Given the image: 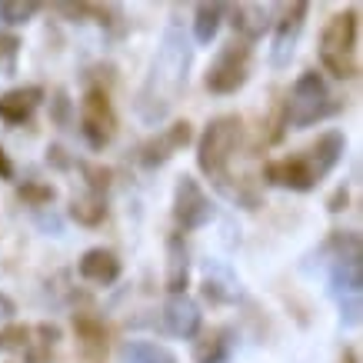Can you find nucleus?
I'll return each instance as SVG.
<instances>
[{"instance_id":"obj_35","label":"nucleus","mask_w":363,"mask_h":363,"mask_svg":"<svg viewBox=\"0 0 363 363\" xmlns=\"http://www.w3.org/2000/svg\"><path fill=\"white\" fill-rule=\"evenodd\" d=\"M11 313H13V300H7L0 294V317H11Z\"/></svg>"},{"instance_id":"obj_20","label":"nucleus","mask_w":363,"mask_h":363,"mask_svg":"<svg viewBox=\"0 0 363 363\" xmlns=\"http://www.w3.org/2000/svg\"><path fill=\"white\" fill-rule=\"evenodd\" d=\"M137 154H140V164L143 167H150V170H154V167L167 164V160L174 157V147L167 143L164 133H157V137H150V140L140 143V150H137Z\"/></svg>"},{"instance_id":"obj_25","label":"nucleus","mask_w":363,"mask_h":363,"mask_svg":"<svg viewBox=\"0 0 363 363\" xmlns=\"http://www.w3.org/2000/svg\"><path fill=\"white\" fill-rule=\"evenodd\" d=\"M80 170H84V177H87L90 194H94V197H104V190L111 187V180H113V170H111V167H104V164H84Z\"/></svg>"},{"instance_id":"obj_21","label":"nucleus","mask_w":363,"mask_h":363,"mask_svg":"<svg viewBox=\"0 0 363 363\" xmlns=\"http://www.w3.org/2000/svg\"><path fill=\"white\" fill-rule=\"evenodd\" d=\"M333 284L343 286V290H350V294H357V290L363 286L360 260H340V267H337V274H333Z\"/></svg>"},{"instance_id":"obj_18","label":"nucleus","mask_w":363,"mask_h":363,"mask_svg":"<svg viewBox=\"0 0 363 363\" xmlns=\"http://www.w3.org/2000/svg\"><path fill=\"white\" fill-rule=\"evenodd\" d=\"M70 217L77 223H84V227H97V223H104V217H107V203H104V197H80L70 203Z\"/></svg>"},{"instance_id":"obj_15","label":"nucleus","mask_w":363,"mask_h":363,"mask_svg":"<svg viewBox=\"0 0 363 363\" xmlns=\"http://www.w3.org/2000/svg\"><path fill=\"white\" fill-rule=\"evenodd\" d=\"M227 357H230V330L227 327L207 330L194 347V363H223Z\"/></svg>"},{"instance_id":"obj_8","label":"nucleus","mask_w":363,"mask_h":363,"mask_svg":"<svg viewBox=\"0 0 363 363\" xmlns=\"http://www.w3.org/2000/svg\"><path fill=\"white\" fill-rule=\"evenodd\" d=\"M160 320H164L167 333L190 340V337H197V330H200V307L187 297V294H184V297H170L164 313H160Z\"/></svg>"},{"instance_id":"obj_34","label":"nucleus","mask_w":363,"mask_h":363,"mask_svg":"<svg viewBox=\"0 0 363 363\" xmlns=\"http://www.w3.org/2000/svg\"><path fill=\"white\" fill-rule=\"evenodd\" d=\"M13 177V164L7 160V154H4V147H0V180H11Z\"/></svg>"},{"instance_id":"obj_26","label":"nucleus","mask_w":363,"mask_h":363,"mask_svg":"<svg viewBox=\"0 0 363 363\" xmlns=\"http://www.w3.org/2000/svg\"><path fill=\"white\" fill-rule=\"evenodd\" d=\"M27 347H30V327L11 323L0 330V350H27Z\"/></svg>"},{"instance_id":"obj_24","label":"nucleus","mask_w":363,"mask_h":363,"mask_svg":"<svg viewBox=\"0 0 363 363\" xmlns=\"http://www.w3.org/2000/svg\"><path fill=\"white\" fill-rule=\"evenodd\" d=\"M284 133H286V104L284 100H277L270 121L264 123V143H280L284 140Z\"/></svg>"},{"instance_id":"obj_13","label":"nucleus","mask_w":363,"mask_h":363,"mask_svg":"<svg viewBox=\"0 0 363 363\" xmlns=\"http://www.w3.org/2000/svg\"><path fill=\"white\" fill-rule=\"evenodd\" d=\"M167 290L174 294V297H184V290H187V243L180 233H170L167 237Z\"/></svg>"},{"instance_id":"obj_11","label":"nucleus","mask_w":363,"mask_h":363,"mask_svg":"<svg viewBox=\"0 0 363 363\" xmlns=\"http://www.w3.org/2000/svg\"><path fill=\"white\" fill-rule=\"evenodd\" d=\"M80 277L90 280V284H100V286H111L117 277H121V260H117V253L107 250V247H94L80 257L77 264Z\"/></svg>"},{"instance_id":"obj_14","label":"nucleus","mask_w":363,"mask_h":363,"mask_svg":"<svg viewBox=\"0 0 363 363\" xmlns=\"http://www.w3.org/2000/svg\"><path fill=\"white\" fill-rule=\"evenodd\" d=\"M233 30L240 33V40H257L260 33L270 27V13H267V7H257V4H237L233 7Z\"/></svg>"},{"instance_id":"obj_7","label":"nucleus","mask_w":363,"mask_h":363,"mask_svg":"<svg viewBox=\"0 0 363 363\" xmlns=\"http://www.w3.org/2000/svg\"><path fill=\"white\" fill-rule=\"evenodd\" d=\"M264 177L267 184H277V187H286V190H313L317 187V177L310 174V167L303 157H284V160H270L264 167Z\"/></svg>"},{"instance_id":"obj_9","label":"nucleus","mask_w":363,"mask_h":363,"mask_svg":"<svg viewBox=\"0 0 363 363\" xmlns=\"http://www.w3.org/2000/svg\"><path fill=\"white\" fill-rule=\"evenodd\" d=\"M310 157H303L310 167V174L317 177V184L323 180V177L330 174L333 167L340 164V157H343V133L340 130H327L323 137H317V143L307 150Z\"/></svg>"},{"instance_id":"obj_23","label":"nucleus","mask_w":363,"mask_h":363,"mask_svg":"<svg viewBox=\"0 0 363 363\" xmlns=\"http://www.w3.org/2000/svg\"><path fill=\"white\" fill-rule=\"evenodd\" d=\"M17 197L27 200L30 207H47V203H54L57 190L50 187V184H21V187H17Z\"/></svg>"},{"instance_id":"obj_10","label":"nucleus","mask_w":363,"mask_h":363,"mask_svg":"<svg viewBox=\"0 0 363 363\" xmlns=\"http://www.w3.org/2000/svg\"><path fill=\"white\" fill-rule=\"evenodd\" d=\"M74 333H77L80 347H84L87 363L107 360V327H104V320L90 317V313H74Z\"/></svg>"},{"instance_id":"obj_12","label":"nucleus","mask_w":363,"mask_h":363,"mask_svg":"<svg viewBox=\"0 0 363 363\" xmlns=\"http://www.w3.org/2000/svg\"><path fill=\"white\" fill-rule=\"evenodd\" d=\"M44 100V90L40 87H17V90H7L0 97V121L7 123H27L30 121L33 107Z\"/></svg>"},{"instance_id":"obj_4","label":"nucleus","mask_w":363,"mask_h":363,"mask_svg":"<svg viewBox=\"0 0 363 363\" xmlns=\"http://www.w3.org/2000/svg\"><path fill=\"white\" fill-rule=\"evenodd\" d=\"M247 74H250V44L233 37L217 54V60L210 64L207 90L210 94H237L247 84Z\"/></svg>"},{"instance_id":"obj_30","label":"nucleus","mask_w":363,"mask_h":363,"mask_svg":"<svg viewBox=\"0 0 363 363\" xmlns=\"http://www.w3.org/2000/svg\"><path fill=\"white\" fill-rule=\"evenodd\" d=\"M347 203H350V190L337 187L330 194V200H327V210H330V213H340V210H347Z\"/></svg>"},{"instance_id":"obj_6","label":"nucleus","mask_w":363,"mask_h":363,"mask_svg":"<svg viewBox=\"0 0 363 363\" xmlns=\"http://www.w3.org/2000/svg\"><path fill=\"white\" fill-rule=\"evenodd\" d=\"M357 37H360V13L357 7L343 13H333L323 33H320V47H323V54H353V47H357Z\"/></svg>"},{"instance_id":"obj_2","label":"nucleus","mask_w":363,"mask_h":363,"mask_svg":"<svg viewBox=\"0 0 363 363\" xmlns=\"http://www.w3.org/2000/svg\"><path fill=\"white\" fill-rule=\"evenodd\" d=\"M286 104V127H310V123L317 121H327L330 113L340 111V104H333L330 90L323 84L317 70H307V74H300L297 84H294V94Z\"/></svg>"},{"instance_id":"obj_3","label":"nucleus","mask_w":363,"mask_h":363,"mask_svg":"<svg viewBox=\"0 0 363 363\" xmlns=\"http://www.w3.org/2000/svg\"><path fill=\"white\" fill-rule=\"evenodd\" d=\"M80 130L87 137V143L94 150L107 147L117 133V113H113V104H111V94L107 87H87L84 100H80Z\"/></svg>"},{"instance_id":"obj_27","label":"nucleus","mask_w":363,"mask_h":363,"mask_svg":"<svg viewBox=\"0 0 363 363\" xmlns=\"http://www.w3.org/2000/svg\"><path fill=\"white\" fill-rule=\"evenodd\" d=\"M320 60H323V67L330 70L333 77H340V80L357 77V60L350 54H323Z\"/></svg>"},{"instance_id":"obj_22","label":"nucleus","mask_w":363,"mask_h":363,"mask_svg":"<svg viewBox=\"0 0 363 363\" xmlns=\"http://www.w3.org/2000/svg\"><path fill=\"white\" fill-rule=\"evenodd\" d=\"M327 247H333L340 260H360V240H357V233H350V230H333Z\"/></svg>"},{"instance_id":"obj_36","label":"nucleus","mask_w":363,"mask_h":363,"mask_svg":"<svg viewBox=\"0 0 363 363\" xmlns=\"http://www.w3.org/2000/svg\"><path fill=\"white\" fill-rule=\"evenodd\" d=\"M340 363H357V350H353V347H347V350H343V357H340Z\"/></svg>"},{"instance_id":"obj_17","label":"nucleus","mask_w":363,"mask_h":363,"mask_svg":"<svg viewBox=\"0 0 363 363\" xmlns=\"http://www.w3.org/2000/svg\"><path fill=\"white\" fill-rule=\"evenodd\" d=\"M220 21H223V7L220 4H200L194 11V37L200 44H210L217 30H220Z\"/></svg>"},{"instance_id":"obj_32","label":"nucleus","mask_w":363,"mask_h":363,"mask_svg":"<svg viewBox=\"0 0 363 363\" xmlns=\"http://www.w3.org/2000/svg\"><path fill=\"white\" fill-rule=\"evenodd\" d=\"M17 47H21V40H17V37H11V33H0V60H11V57L17 54Z\"/></svg>"},{"instance_id":"obj_1","label":"nucleus","mask_w":363,"mask_h":363,"mask_svg":"<svg viewBox=\"0 0 363 363\" xmlns=\"http://www.w3.org/2000/svg\"><path fill=\"white\" fill-rule=\"evenodd\" d=\"M240 133H243V121L237 113H220L207 123V130L200 137L197 143V167L203 170L207 177H217L223 180V170L230 164L233 150L240 143Z\"/></svg>"},{"instance_id":"obj_28","label":"nucleus","mask_w":363,"mask_h":363,"mask_svg":"<svg viewBox=\"0 0 363 363\" xmlns=\"http://www.w3.org/2000/svg\"><path fill=\"white\" fill-rule=\"evenodd\" d=\"M37 11H40V4H17V0H4L0 4V17L7 23H27Z\"/></svg>"},{"instance_id":"obj_19","label":"nucleus","mask_w":363,"mask_h":363,"mask_svg":"<svg viewBox=\"0 0 363 363\" xmlns=\"http://www.w3.org/2000/svg\"><path fill=\"white\" fill-rule=\"evenodd\" d=\"M307 4L303 0H297V4H286L284 7V17L277 21V44L286 47V40H294V33L303 27V17H307Z\"/></svg>"},{"instance_id":"obj_29","label":"nucleus","mask_w":363,"mask_h":363,"mask_svg":"<svg viewBox=\"0 0 363 363\" xmlns=\"http://www.w3.org/2000/svg\"><path fill=\"white\" fill-rule=\"evenodd\" d=\"M164 137H167V143L174 147V150H180V147H187L190 140H194V127H190L187 121H177V123H170L164 130Z\"/></svg>"},{"instance_id":"obj_33","label":"nucleus","mask_w":363,"mask_h":363,"mask_svg":"<svg viewBox=\"0 0 363 363\" xmlns=\"http://www.w3.org/2000/svg\"><path fill=\"white\" fill-rule=\"evenodd\" d=\"M64 154H67L64 147H50V150H47V160H54L57 167H70V160H67Z\"/></svg>"},{"instance_id":"obj_5","label":"nucleus","mask_w":363,"mask_h":363,"mask_svg":"<svg viewBox=\"0 0 363 363\" xmlns=\"http://www.w3.org/2000/svg\"><path fill=\"white\" fill-rule=\"evenodd\" d=\"M174 220L184 227V230H200L203 223L213 220V203L210 197L203 194L194 177H180L177 180V190H174Z\"/></svg>"},{"instance_id":"obj_31","label":"nucleus","mask_w":363,"mask_h":363,"mask_svg":"<svg viewBox=\"0 0 363 363\" xmlns=\"http://www.w3.org/2000/svg\"><path fill=\"white\" fill-rule=\"evenodd\" d=\"M67 117H70V100H67V94L60 90L54 97V121L57 123H67Z\"/></svg>"},{"instance_id":"obj_16","label":"nucleus","mask_w":363,"mask_h":363,"mask_svg":"<svg viewBox=\"0 0 363 363\" xmlns=\"http://www.w3.org/2000/svg\"><path fill=\"white\" fill-rule=\"evenodd\" d=\"M123 363H177V357L167 347L154 340H127L121 347Z\"/></svg>"}]
</instances>
